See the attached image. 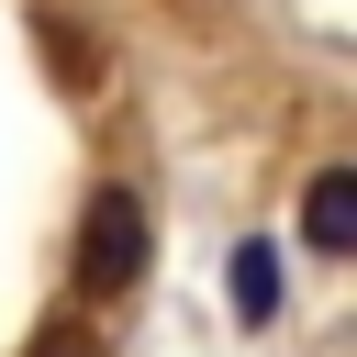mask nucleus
Instances as JSON below:
<instances>
[{"instance_id": "1", "label": "nucleus", "mask_w": 357, "mask_h": 357, "mask_svg": "<svg viewBox=\"0 0 357 357\" xmlns=\"http://www.w3.org/2000/svg\"><path fill=\"white\" fill-rule=\"evenodd\" d=\"M67 268H78V301H134V290H145V268H156V212H145L134 178H100V190L78 201Z\"/></svg>"}, {"instance_id": "2", "label": "nucleus", "mask_w": 357, "mask_h": 357, "mask_svg": "<svg viewBox=\"0 0 357 357\" xmlns=\"http://www.w3.org/2000/svg\"><path fill=\"white\" fill-rule=\"evenodd\" d=\"M301 245L312 257H357V167L346 156H324L301 178Z\"/></svg>"}, {"instance_id": "3", "label": "nucleus", "mask_w": 357, "mask_h": 357, "mask_svg": "<svg viewBox=\"0 0 357 357\" xmlns=\"http://www.w3.org/2000/svg\"><path fill=\"white\" fill-rule=\"evenodd\" d=\"M223 268H234V324H245V335H268V324H279V301H290V257H279V234H245Z\"/></svg>"}, {"instance_id": "4", "label": "nucleus", "mask_w": 357, "mask_h": 357, "mask_svg": "<svg viewBox=\"0 0 357 357\" xmlns=\"http://www.w3.org/2000/svg\"><path fill=\"white\" fill-rule=\"evenodd\" d=\"M45 56H56V78H67V89H89V78H100V45H78L56 11H45Z\"/></svg>"}, {"instance_id": "5", "label": "nucleus", "mask_w": 357, "mask_h": 357, "mask_svg": "<svg viewBox=\"0 0 357 357\" xmlns=\"http://www.w3.org/2000/svg\"><path fill=\"white\" fill-rule=\"evenodd\" d=\"M22 357H100V346H89V324H78V312H56V324H33V346H22Z\"/></svg>"}]
</instances>
